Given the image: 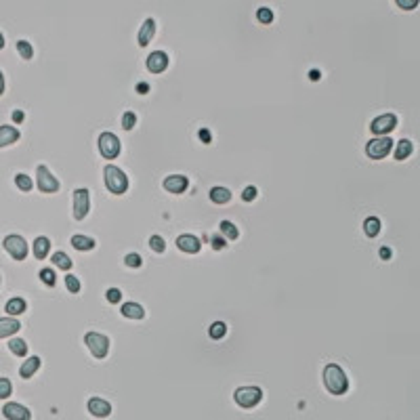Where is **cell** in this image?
I'll return each mask as SVG.
<instances>
[{
  "instance_id": "cell-26",
  "label": "cell",
  "mask_w": 420,
  "mask_h": 420,
  "mask_svg": "<svg viewBox=\"0 0 420 420\" xmlns=\"http://www.w3.org/2000/svg\"><path fill=\"white\" fill-rule=\"evenodd\" d=\"M51 261H53V265L55 267H59V269H63V271H70L72 269V258L65 254V252H55L53 256H51Z\"/></svg>"
},
{
  "instance_id": "cell-5",
  "label": "cell",
  "mask_w": 420,
  "mask_h": 420,
  "mask_svg": "<svg viewBox=\"0 0 420 420\" xmlns=\"http://www.w3.org/2000/svg\"><path fill=\"white\" fill-rule=\"evenodd\" d=\"M97 143H99V151H101L103 158H107V160L118 158V153H120V139L114 135V132H101Z\"/></svg>"
},
{
  "instance_id": "cell-43",
  "label": "cell",
  "mask_w": 420,
  "mask_h": 420,
  "mask_svg": "<svg viewBox=\"0 0 420 420\" xmlns=\"http://www.w3.org/2000/svg\"><path fill=\"white\" fill-rule=\"evenodd\" d=\"M197 135H200V139H202V143H212V135H210V130L208 128H200V132H197Z\"/></svg>"
},
{
  "instance_id": "cell-27",
  "label": "cell",
  "mask_w": 420,
  "mask_h": 420,
  "mask_svg": "<svg viewBox=\"0 0 420 420\" xmlns=\"http://www.w3.org/2000/svg\"><path fill=\"white\" fill-rule=\"evenodd\" d=\"M414 151V145H412V141H408V139H402L399 143H397V149H395V160H406L410 153Z\"/></svg>"
},
{
  "instance_id": "cell-29",
  "label": "cell",
  "mask_w": 420,
  "mask_h": 420,
  "mask_svg": "<svg viewBox=\"0 0 420 420\" xmlns=\"http://www.w3.org/2000/svg\"><path fill=\"white\" fill-rule=\"evenodd\" d=\"M218 229H221V233H223L227 239H237V235H239L237 227L231 223V221H221V223H218Z\"/></svg>"
},
{
  "instance_id": "cell-16",
  "label": "cell",
  "mask_w": 420,
  "mask_h": 420,
  "mask_svg": "<svg viewBox=\"0 0 420 420\" xmlns=\"http://www.w3.org/2000/svg\"><path fill=\"white\" fill-rule=\"evenodd\" d=\"M153 34H156V21H153L151 17L143 21V26L139 30V36H137V42H139V47H147V44L151 42Z\"/></svg>"
},
{
  "instance_id": "cell-50",
  "label": "cell",
  "mask_w": 420,
  "mask_h": 420,
  "mask_svg": "<svg viewBox=\"0 0 420 420\" xmlns=\"http://www.w3.org/2000/svg\"><path fill=\"white\" fill-rule=\"evenodd\" d=\"M0 49H5V36L0 34Z\"/></svg>"
},
{
  "instance_id": "cell-9",
  "label": "cell",
  "mask_w": 420,
  "mask_h": 420,
  "mask_svg": "<svg viewBox=\"0 0 420 420\" xmlns=\"http://www.w3.org/2000/svg\"><path fill=\"white\" fill-rule=\"evenodd\" d=\"M397 128V116L395 114H383L378 118H374L372 124H370V130L374 135H381V137H387L391 130Z\"/></svg>"
},
{
  "instance_id": "cell-31",
  "label": "cell",
  "mask_w": 420,
  "mask_h": 420,
  "mask_svg": "<svg viewBox=\"0 0 420 420\" xmlns=\"http://www.w3.org/2000/svg\"><path fill=\"white\" fill-rule=\"evenodd\" d=\"M15 185L21 189V191H30L32 187H34V181L30 179L28 174H24V172H19V174H15Z\"/></svg>"
},
{
  "instance_id": "cell-17",
  "label": "cell",
  "mask_w": 420,
  "mask_h": 420,
  "mask_svg": "<svg viewBox=\"0 0 420 420\" xmlns=\"http://www.w3.org/2000/svg\"><path fill=\"white\" fill-rule=\"evenodd\" d=\"M19 130L15 128V126H0V147H9V145H13V143H17L19 141Z\"/></svg>"
},
{
  "instance_id": "cell-6",
  "label": "cell",
  "mask_w": 420,
  "mask_h": 420,
  "mask_svg": "<svg viewBox=\"0 0 420 420\" xmlns=\"http://www.w3.org/2000/svg\"><path fill=\"white\" fill-rule=\"evenodd\" d=\"M36 183H38V189L42 191V193H55V191H59V181H57V176L44 166V164H40L38 168H36Z\"/></svg>"
},
{
  "instance_id": "cell-7",
  "label": "cell",
  "mask_w": 420,
  "mask_h": 420,
  "mask_svg": "<svg viewBox=\"0 0 420 420\" xmlns=\"http://www.w3.org/2000/svg\"><path fill=\"white\" fill-rule=\"evenodd\" d=\"M393 149V139L391 137H378V139H372L368 145H366V153L372 158V160H383L387 158Z\"/></svg>"
},
{
  "instance_id": "cell-46",
  "label": "cell",
  "mask_w": 420,
  "mask_h": 420,
  "mask_svg": "<svg viewBox=\"0 0 420 420\" xmlns=\"http://www.w3.org/2000/svg\"><path fill=\"white\" fill-rule=\"evenodd\" d=\"M378 254H381V258H383V261H389V258H391V248L383 246V248L378 250Z\"/></svg>"
},
{
  "instance_id": "cell-37",
  "label": "cell",
  "mask_w": 420,
  "mask_h": 420,
  "mask_svg": "<svg viewBox=\"0 0 420 420\" xmlns=\"http://www.w3.org/2000/svg\"><path fill=\"white\" fill-rule=\"evenodd\" d=\"M40 279L47 284V286H51V288H53L55 282H57V279H55V271L49 269V267H47V269H40Z\"/></svg>"
},
{
  "instance_id": "cell-19",
  "label": "cell",
  "mask_w": 420,
  "mask_h": 420,
  "mask_svg": "<svg viewBox=\"0 0 420 420\" xmlns=\"http://www.w3.org/2000/svg\"><path fill=\"white\" fill-rule=\"evenodd\" d=\"M26 309H28V303L21 298V296H15V298H9V301H7L5 311H7L11 317H17V315H21V313H26Z\"/></svg>"
},
{
  "instance_id": "cell-38",
  "label": "cell",
  "mask_w": 420,
  "mask_h": 420,
  "mask_svg": "<svg viewBox=\"0 0 420 420\" xmlns=\"http://www.w3.org/2000/svg\"><path fill=\"white\" fill-rule=\"evenodd\" d=\"M141 256L137 254V252H130V254H126L124 256V265H126V267H141Z\"/></svg>"
},
{
  "instance_id": "cell-8",
  "label": "cell",
  "mask_w": 420,
  "mask_h": 420,
  "mask_svg": "<svg viewBox=\"0 0 420 420\" xmlns=\"http://www.w3.org/2000/svg\"><path fill=\"white\" fill-rule=\"evenodd\" d=\"M3 246H5V250H7L15 261H24V258L28 256V244H26V239L21 237V235H17V233L7 235L5 242H3Z\"/></svg>"
},
{
  "instance_id": "cell-2",
  "label": "cell",
  "mask_w": 420,
  "mask_h": 420,
  "mask_svg": "<svg viewBox=\"0 0 420 420\" xmlns=\"http://www.w3.org/2000/svg\"><path fill=\"white\" fill-rule=\"evenodd\" d=\"M103 179H105L107 189L112 191V193H116V195H122V193L128 189L126 174H124L118 166H114V164H107V166L103 168Z\"/></svg>"
},
{
  "instance_id": "cell-41",
  "label": "cell",
  "mask_w": 420,
  "mask_h": 420,
  "mask_svg": "<svg viewBox=\"0 0 420 420\" xmlns=\"http://www.w3.org/2000/svg\"><path fill=\"white\" fill-rule=\"evenodd\" d=\"M256 195H258L256 187H254V185H248V187H246L244 191H242V200H244V202H252Z\"/></svg>"
},
{
  "instance_id": "cell-39",
  "label": "cell",
  "mask_w": 420,
  "mask_h": 420,
  "mask_svg": "<svg viewBox=\"0 0 420 420\" xmlns=\"http://www.w3.org/2000/svg\"><path fill=\"white\" fill-rule=\"evenodd\" d=\"M13 387H11V381L9 378H0V399H7L11 395Z\"/></svg>"
},
{
  "instance_id": "cell-32",
  "label": "cell",
  "mask_w": 420,
  "mask_h": 420,
  "mask_svg": "<svg viewBox=\"0 0 420 420\" xmlns=\"http://www.w3.org/2000/svg\"><path fill=\"white\" fill-rule=\"evenodd\" d=\"M17 53L21 55V59H32L34 57V49L28 40H19L17 42Z\"/></svg>"
},
{
  "instance_id": "cell-12",
  "label": "cell",
  "mask_w": 420,
  "mask_h": 420,
  "mask_svg": "<svg viewBox=\"0 0 420 420\" xmlns=\"http://www.w3.org/2000/svg\"><path fill=\"white\" fill-rule=\"evenodd\" d=\"M176 246H179V250H183L187 254H197V252H200V248H202L200 239H197L195 235H191V233H185V235L176 237Z\"/></svg>"
},
{
  "instance_id": "cell-28",
  "label": "cell",
  "mask_w": 420,
  "mask_h": 420,
  "mask_svg": "<svg viewBox=\"0 0 420 420\" xmlns=\"http://www.w3.org/2000/svg\"><path fill=\"white\" fill-rule=\"evenodd\" d=\"M9 349H11L13 355H17V357H26L28 355V343L21 341V338H13L9 343Z\"/></svg>"
},
{
  "instance_id": "cell-45",
  "label": "cell",
  "mask_w": 420,
  "mask_h": 420,
  "mask_svg": "<svg viewBox=\"0 0 420 420\" xmlns=\"http://www.w3.org/2000/svg\"><path fill=\"white\" fill-rule=\"evenodd\" d=\"M24 118H26V114L24 112H21V109H15V112H13V122H24Z\"/></svg>"
},
{
  "instance_id": "cell-33",
  "label": "cell",
  "mask_w": 420,
  "mask_h": 420,
  "mask_svg": "<svg viewBox=\"0 0 420 420\" xmlns=\"http://www.w3.org/2000/svg\"><path fill=\"white\" fill-rule=\"evenodd\" d=\"M149 246H151V250H153V252L162 254V252L166 250V242H164V237H162V235H151V237H149Z\"/></svg>"
},
{
  "instance_id": "cell-35",
  "label": "cell",
  "mask_w": 420,
  "mask_h": 420,
  "mask_svg": "<svg viewBox=\"0 0 420 420\" xmlns=\"http://www.w3.org/2000/svg\"><path fill=\"white\" fill-rule=\"evenodd\" d=\"M65 286H68V290H70V292H74V294H76V292H80V288H82L80 279H78L76 275H70V273L65 275Z\"/></svg>"
},
{
  "instance_id": "cell-21",
  "label": "cell",
  "mask_w": 420,
  "mask_h": 420,
  "mask_svg": "<svg viewBox=\"0 0 420 420\" xmlns=\"http://www.w3.org/2000/svg\"><path fill=\"white\" fill-rule=\"evenodd\" d=\"M38 368H40V357H30V359H26L24 364H21V368H19V376L21 378H32L34 374L38 372Z\"/></svg>"
},
{
  "instance_id": "cell-15",
  "label": "cell",
  "mask_w": 420,
  "mask_h": 420,
  "mask_svg": "<svg viewBox=\"0 0 420 420\" xmlns=\"http://www.w3.org/2000/svg\"><path fill=\"white\" fill-rule=\"evenodd\" d=\"M3 414L9 420H30L32 418V412L28 408H24V406H19V404H7L3 408Z\"/></svg>"
},
{
  "instance_id": "cell-22",
  "label": "cell",
  "mask_w": 420,
  "mask_h": 420,
  "mask_svg": "<svg viewBox=\"0 0 420 420\" xmlns=\"http://www.w3.org/2000/svg\"><path fill=\"white\" fill-rule=\"evenodd\" d=\"M49 250H51V239H49V237L40 235V237L34 239V256H36V258H40V261L47 258Z\"/></svg>"
},
{
  "instance_id": "cell-20",
  "label": "cell",
  "mask_w": 420,
  "mask_h": 420,
  "mask_svg": "<svg viewBox=\"0 0 420 420\" xmlns=\"http://www.w3.org/2000/svg\"><path fill=\"white\" fill-rule=\"evenodd\" d=\"M120 313L128 319H143L145 317V311H143V307L137 305V303H124L122 309H120Z\"/></svg>"
},
{
  "instance_id": "cell-49",
  "label": "cell",
  "mask_w": 420,
  "mask_h": 420,
  "mask_svg": "<svg viewBox=\"0 0 420 420\" xmlns=\"http://www.w3.org/2000/svg\"><path fill=\"white\" fill-rule=\"evenodd\" d=\"M3 93H5V74L0 72V95H3Z\"/></svg>"
},
{
  "instance_id": "cell-30",
  "label": "cell",
  "mask_w": 420,
  "mask_h": 420,
  "mask_svg": "<svg viewBox=\"0 0 420 420\" xmlns=\"http://www.w3.org/2000/svg\"><path fill=\"white\" fill-rule=\"evenodd\" d=\"M208 334H210V338H214V341L223 338V336L227 334V326H225L223 322H214V324L210 326V330H208Z\"/></svg>"
},
{
  "instance_id": "cell-40",
  "label": "cell",
  "mask_w": 420,
  "mask_h": 420,
  "mask_svg": "<svg viewBox=\"0 0 420 420\" xmlns=\"http://www.w3.org/2000/svg\"><path fill=\"white\" fill-rule=\"evenodd\" d=\"M105 298H107V303L118 305V303H120V298H122V292H120L118 288H109V290L105 292Z\"/></svg>"
},
{
  "instance_id": "cell-10",
  "label": "cell",
  "mask_w": 420,
  "mask_h": 420,
  "mask_svg": "<svg viewBox=\"0 0 420 420\" xmlns=\"http://www.w3.org/2000/svg\"><path fill=\"white\" fill-rule=\"evenodd\" d=\"M88 210H91V200H88V189L84 187H78L74 191V218L76 221H82Z\"/></svg>"
},
{
  "instance_id": "cell-42",
  "label": "cell",
  "mask_w": 420,
  "mask_h": 420,
  "mask_svg": "<svg viewBox=\"0 0 420 420\" xmlns=\"http://www.w3.org/2000/svg\"><path fill=\"white\" fill-rule=\"evenodd\" d=\"M397 7L410 11V9H416V7H418V0H397Z\"/></svg>"
},
{
  "instance_id": "cell-24",
  "label": "cell",
  "mask_w": 420,
  "mask_h": 420,
  "mask_svg": "<svg viewBox=\"0 0 420 420\" xmlns=\"http://www.w3.org/2000/svg\"><path fill=\"white\" fill-rule=\"evenodd\" d=\"M210 200L214 204H227L231 200V191L227 187H212L210 189Z\"/></svg>"
},
{
  "instance_id": "cell-23",
  "label": "cell",
  "mask_w": 420,
  "mask_h": 420,
  "mask_svg": "<svg viewBox=\"0 0 420 420\" xmlns=\"http://www.w3.org/2000/svg\"><path fill=\"white\" fill-rule=\"evenodd\" d=\"M72 246L76 250H93L97 246V242L93 237H86V235H72Z\"/></svg>"
},
{
  "instance_id": "cell-14",
  "label": "cell",
  "mask_w": 420,
  "mask_h": 420,
  "mask_svg": "<svg viewBox=\"0 0 420 420\" xmlns=\"http://www.w3.org/2000/svg\"><path fill=\"white\" fill-rule=\"evenodd\" d=\"M88 412L95 418H105V416L112 414V406H109V402L101 399V397H91V399H88Z\"/></svg>"
},
{
  "instance_id": "cell-48",
  "label": "cell",
  "mask_w": 420,
  "mask_h": 420,
  "mask_svg": "<svg viewBox=\"0 0 420 420\" xmlns=\"http://www.w3.org/2000/svg\"><path fill=\"white\" fill-rule=\"evenodd\" d=\"M309 78H311V80L315 82V80H319V78H322V74H319L317 70H311V72H309Z\"/></svg>"
},
{
  "instance_id": "cell-13",
  "label": "cell",
  "mask_w": 420,
  "mask_h": 420,
  "mask_svg": "<svg viewBox=\"0 0 420 420\" xmlns=\"http://www.w3.org/2000/svg\"><path fill=\"white\" fill-rule=\"evenodd\" d=\"M187 185H189V181L183 174H172V176H166L164 179V189L168 193H183L187 189Z\"/></svg>"
},
{
  "instance_id": "cell-4",
  "label": "cell",
  "mask_w": 420,
  "mask_h": 420,
  "mask_svg": "<svg viewBox=\"0 0 420 420\" xmlns=\"http://www.w3.org/2000/svg\"><path fill=\"white\" fill-rule=\"evenodd\" d=\"M233 399H235V404L239 408L250 410V408H254L263 399V391L258 387H239L233 393Z\"/></svg>"
},
{
  "instance_id": "cell-3",
  "label": "cell",
  "mask_w": 420,
  "mask_h": 420,
  "mask_svg": "<svg viewBox=\"0 0 420 420\" xmlns=\"http://www.w3.org/2000/svg\"><path fill=\"white\" fill-rule=\"evenodd\" d=\"M84 345L88 347V351H91L93 357H97V359H103L109 353V338L101 332H86Z\"/></svg>"
},
{
  "instance_id": "cell-47",
  "label": "cell",
  "mask_w": 420,
  "mask_h": 420,
  "mask_svg": "<svg viewBox=\"0 0 420 420\" xmlns=\"http://www.w3.org/2000/svg\"><path fill=\"white\" fill-rule=\"evenodd\" d=\"M147 91H149V84H147V82H139V84H137V93H139V95H145Z\"/></svg>"
},
{
  "instance_id": "cell-25",
  "label": "cell",
  "mask_w": 420,
  "mask_h": 420,
  "mask_svg": "<svg viewBox=\"0 0 420 420\" xmlns=\"http://www.w3.org/2000/svg\"><path fill=\"white\" fill-rule=\"evenodd\" d=\"M364 231H366L368 237H376V235L381 233V218L368 216V218L364 221Z\"/></svg>"
},
{
  "instance_id": "cell-1",
  "label": "cell",
  "mask_w": 420,
  "mask_h": 420,
  "mask_svg": "<svg viewBox=\"0 0 420 420\" xmlns=\"http://www.w3.org/2000/svg\"><path fill=\"white\" fill-rule=\"evenodd\" d=\"M324 385L332 395H345L347 389H349V378H347V374L343 372L341 366L328 364L324 368Z\"/></svg>"
},
{
  "instance_id": "cell-36",
  "label": "cell",
  "mask_w": 420,
  "mask_h": 420,
  "mask_svg": "<svg viewBox=\"0 0 420 420\" xmlns=\"http://www.w3.org/2000/svg\"><path fill=\"white\" fill-rule=\"evenodd\" d=\"M135 124H137L135 112H124V116H122V128H124V130H132V128H135Z\"/></svg>"
},
{
  "instance_id": "cell-11",
  "label": "cell",
  "mask_w": 420,
  "mask_h": 420,
  "mask_svg": "<svg viewBox=\"0 0 420 420\" xmlns=\"http://www.w3.org/2000/svg\"><path fill=\"white\" fill-rule=\"evenodd\" d=\"M145 65H147V70H149L151 74H162V72L168 68V55H166L164 51H153V53L147 57Z\"/></svg>"
},
{
  "instance_id": "cell-34",
  "label": "cell",
  "mask_w": 420,
  "mask_h": 420,
  "mask_svg": "<svg viewBox=\"0 0 420 420\" xmlns=\"http://www.w3.org/2000/svg\"><path fill=\"white\" fill-rule=\"evenodd\" d=\"M256 19L261 21V24H271V21H273V11L267 9V7H261L256 11Z\"/></svg>"
},
{
  "instance_id": "cell-18",
  "label": "cell",
  "mask_w": 420,
  "mask_h": 420,
  "mask_svg": "<svg viewBox=\"0 0 420 420\" xmlns=\"http://www.w3.org/2000/svg\"><path fill=\"white\" fill-rule=\"evenodd\" d=\"M21 330L19 319L15 317H0V338H7L11 334H17Z\"/></svg>"
},
{
  "instance_id": "cell-44",
  "label": "cell",
  "mask_w": 420,
  "mask_h": 420,
  "mask_svg": "<svg viewBox=\"0 0 420 420\" xmlns=\"http://www.w3.org/2000/svg\"><path fill=\"white\" fill-rule=\"evenodd\" d=\"M225 246H227V244H225V239H223V237H218V235L212 237V248H214V250H223Z\"/></svg>"
}]
</instances>
